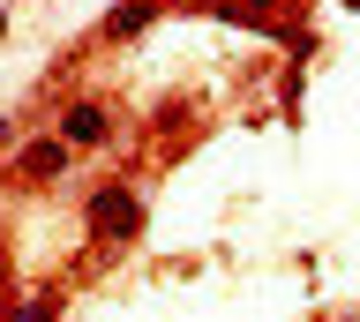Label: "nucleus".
Returning <instances> with one entry per match:
<instances>
[{
    "mask_svg": "<svg viewBox=\"0 0 360 322\" xmlns=\"http://www.w3.org/2000/svg\"><path fill=\"white\" fill-rule=\"evenodd\" d=\"M90 232H98V240H135V232H143V195L120 187V180H105L90 195Z\"/></svg>",
    "mask_w": 360,
    "mask_h": 322,
    "instance_id": "1",
    "label": "nucleus"
},
{
    "mask_svg": "<svg viewBox=\"0 0 360 322\" xmlns=\"http://www.w3.org/2000/svg\"><path fill=\"white\" fill-rule=\"evenodd\" d=\"M60 135L75 142V150H98V142H112V105H98V98H75L60 113Z\"/></svg>",
    "mask_w": 360,
    "mask_h": 322,
    "instance_id": "2",
    "label": "nucleus"
},
{
    "mask_svg": "<svg viewBox=\"0 0 360 322\" xmlns=\"http://www.w3.org/2000/svg\"><path fill=\"white\" fill-rule=\"evenodd\" d=\"M68 150H75V142H68L60 128H53V135H38V142L15 158V180H30V187H38V180H60V173H68Z\"/></svg>",
    "mask_w": 360,
    "mask_h": 322,
    "instance_id": "3",
    "label": "nucleus"
},
{
    "mask_svg": "<svg viewBox=\"0 0 360 322\" xmlns=\"http://www.w3.org/2000/svg\"><path fill=\"white\" fill-rule=\"evenodd\" d=\"M150 23H158V0H120V8L105 15V38L120 46V38H143Z\"/></svg>",
    "mask_w": 360,
    "mask_h": 322,
    "instance_id": "4",
    "label": "nucleus"
},
{
    "mask_svg": "<svg viewBox=\"0 0 360 322\" xmlns=\"http://www.w3.org/2000/svg\"><path fill=\"white\" fill-rule=\"evenodd\" d=\"M8 135H15V120H8V113H0V142H8Z\"/></svg>",
    "mask_w": 360,
    "mask_h": 322,
    "instance_id": "5",
    "label": "nucleus"
},
{
    "mask_svg": "<svg viewBox=\"0 0 360 322\" xmlns=\"http://www.w3.org/2000/svg\"><path fill=\"white\" fill-rule=\"evenodd\" d=\"M0 38H8V8H0Z\"/></svg>",
    "mask_w": 360,
    "mask_h": 322,
    "instance_id": "6",
    "label": "nucleus"
}]
</instances>
